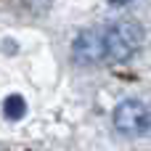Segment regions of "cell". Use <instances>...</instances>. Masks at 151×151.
Masks as SVG:
<instances>
[{
    "mask_svg": "<svg viewBox=\"0 0 151 151\" xmlns=\"http://www.w3.org/2000/svg\"><path fill=\"white\" fill-rule=\"evenodd\" d=\"M143 42V32L135 21H119L104 32V48L106 58L111 61H127Z\"/></svg>",
    "mask_w": 151,
    "mask_h": 151,
    "instance_id": "1",
    "label": "cell"
},
{
    "mask_svg": "<svg viewBox=\"0 0 151 151\" xmlns=\"http://www.w3.org/2000/svg\"><path fill=\"white\" fill-rule=\"evenodd\" d=\"M114 127L122 135H149L151 133V111L141 101H122L114 109Z\"/></svg>",
    "mask_w": 151,
    "mask_h": 151,
    "instance_id": "2",
    "label": "cell"
},
{
    "mask_svg": "<svg viewBox=\"0 0 151 151\" xmlns=\"http://www.w3.org/2000/svg\"><path fill=\"white\" fill-rule=\"evenodd\" d=\"M72 58L82 66H93L98 61L106 58V48H104V32L98 29H82L74 42H72Z\"/></svg>",
    "mask_w": 151,
    "mask_h": 151,
    "instance_id": "3",
    "label": "cell"
},
{
    "mask_svg": "<svg viewBox=\"0 0 151 151\" xmlns=\"http://www.w3.org/2000/svg\"><path fill=\"white\" fill-rule=\"evenodd\" d=\"M3 109H5V117L8 119H21L24 114H27V101L21 98V96H8L5 98V104H3Z\"/></svg>",
    "mask_w": 151,
    "mask_h": 151,
    "instance_id": "4",
    "label": "cell"
},
{
    "mask_svg": "<svg viewBox=\"0 0 151 151\" xmlns=\"http://www.w3.org/2000/svg\"><path fill=\"white\" fill-rule=\"evenodd\" d=\"M109 3H111V5H127L130 0H109Z\"/></svg>",
    "mask_w": 151,
    "mask_h": 151,
    "instance_id": "5",
    "label": "cell"
}]
</instances>
